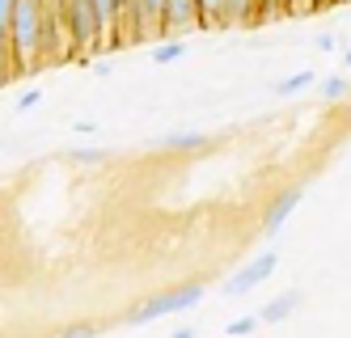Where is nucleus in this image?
Segmentation results:
<instances>
[{"label":"nucleus","instance_id":"f257e3e1","mask_svg":"<svg viewBox=\"0 0 351 338\" xmlns=\"http://www.w3.org/2000/svg\"><path fill=\"white\" fill-rule=\"evenodd\" d=\"M38 25H43V0H13L9 56H13V72L17 76L26 68H38Z\"/></svg>","mask_w":351,"mask_h":338},{"label":"nucleus","instance_id":"f03ea898","mask_svg":"<svg viewBox=\"0 0 351 338\" xmlns=\"http://www.w3.org/2000/svg\"><path fill=\"white\" fill-rule=\"evenodd\" d=\"M64 25H68V38H72V51H77V60L106 51L102 21H97V9L89 5V0H64Z\"/></svg>","mask_w":351,"mask_h":338},{"label":"nucleus","instance_id":"7ed1b4c3","mask_svg":"<svg viewBox=\"0 0 351 338\" xmlns=\"http://www.w3.org/2000/svg\"><path fill=\"white\" fill-rule=\"evenodd\" d=\"M77 60L64 25V0H43V25H38V68L43 64H64Z\"/></svg>","mask_w":351,"mask_h":338},{"label":"nucleus","instance_id":"20e7f679","mask_svg":"<svg viewBox=\"0 0 351 338\" xmlns=\"http://www.w3.org/2000/svg\"><path fill=\"white\" fill-rule=\"evenodd\" d=\"M199 300H204V283H186V288H173V292H161L153 296L148 304H140L136 313L128 317L132 326H148L157 317H169V313H186V309H195Z\"/></svg>","mask_w":351,"mask_h":338},{"label":"nucleus","instance_id":"39448f33","mask_svg":"<svg viewBox=\"0 0 351 338\" xmlns=\"http://www.w3.org/2000/svg\"><path fill=\"white\" fill-rule=\"evenodd\" d=\"M275 271V254L267 250L263 258H254V263H245L241 271H233L229 279H224V296H245V292H254L258 283H267Z\"/></svg>","mask_w":351,"mask_h":338},{"label":"nucleus","instance_id":"423d86ee","mask_svg":"<svg viewBox=\"0 0 351 338\" xmlns=\"http://www.w3.org/2000/svg\"><path fill=\"white\" fill-rule=\"evenodd\" d=\"M186 30H199V5L195 0H165L161 34H186Z\"/></svg>","mask_w":351,"mask_h":338},{"label":"nucleus","instance_id":"0eeeda50","mask_svg":"<svg viewBox=\"0 0 351 338\" xmlns=\"http://www.w3.org/2000/svg\"><path fill=\"white\" fill-rule=\"evenodd\" d=\"M300 199H305V191L296 186V191H284L280 199H275V203L267 207V220H263V232H267V237H275V232H280V228L288 224V216L296 212V203H300Z\"/></svg>","mask_w":351,"mask_h":338},{"label":"nucleus","instance_id":"6e6552de","mask_svg":"<svg viewBox=\"0 0 351 338\" xmlns=\"http://www.w3.org/2000/svg\"><path fill=\"white\" fill-rule=\"evenodd\" d=\"M296 304H300V292H284V296H275L271 304H263L258 322H263V326H280V322H288V317L296 313Z\"/></svg>","mask_w":351,"mask_h":338},{"label":"nucleus","instance_id":"1a4fd4ad","mask_svg":"<svg viewBox=\"0 0 351 338\" xmlns=\"http://www.w3.org/2000/svg\"><path fill=\"white\" fill-rule=\"evenodd\" d=\"M97 9V21H102V34H106V47H119V9L114 0H89Z\"/></svg>","mask_w":351,"mask_h":338},{"label":"nucleus","instance_id":"9d476101","mask_svg":"<svg viewBox=\"0 0 351 338\" xmlns=\"http://www.w3.org/2000/svg\"><path fill=\"white\" fill-rule=\"evenodd\" d=\"M157 148H165V152H195V148H208V136L204 132H173V136L157 140Z\"/></svg>","mask_w":351,"mask_h":338},{"label":"nucleus","instance_id":"9b49d317","mask_svg":"<svg viewBox=\"0 0 351 338\" xmlns=\"http://www.w3.org/2000/svg\"><path fill=\"white\" fill-rule=\"evenodd\" d=\"M258 21V0H224V25Z\"/></svg>","mask_w":351,"mask_h":338},{"label":"nucleus","instance_id":"f8f14e48","mask_svg":"<svg viewBox=\"0 0 351 338\" xmlns=\"http://www.w3.org/2000/svg\"><path fill=\"white\" fill-rule=\"evenodd\" d=\"M114 9H119V47L136 43V0H114Z\"/></svg>","mask_w":351,"mask_h":338},{"label":"nucleus","instance_id":"ddd939ff","mask_svg":"<svg viewBox=\"0 0 351 338\" xmlns=\"http://www.w3.org/2000/svg\"><path fill=\"white\" fill-rule=\"evenodd\" d=\"M9 17H13V0H0V64H5L9 76H17L13 72V56H9Z\"/></svg>","mask_w":351,"mask_h":338},{"label":"nucleus","instance_id":"4468645a","mask_svg":"<svg viewBox=\"0 0 351 338\" xmlns=\"http://www.w3.org/2000/svg\"><path fill=\"white\" fill-rule=\"evenodd\" d=\"M195 5H199V30L224 25V0H195Z\"/></svg>","mask_w":351,"mask_h":338},{"label":"nucleus","instance_id":"2eb2a0df","mask_svg":"<svg viewBox=\"0 0 351 338\" xmlns=\"http://www.w3.org/2000/svg\"><path fill=\"white\" fill-rule=\"evenodd\" d=\"M309 85H313V72L305 68V72H292V76H284V81L275 85V93H280V97H288V93H300V89H309Z\"/></svg>","mask_w":351,"mask_h":338},{"label":"nucleus","instance_id":"dca6fc26","mask_svg":"<svg viewBox=\"0 0 351 338\" xmlns=\"http://www.w3.org/2000/svg\"><path fill=\"white\" fill-rule=\"evenodd\" d=\"M182 43H157L153 47V64H173V60H182Z\"/></svg>","mask_w":351,"mask_h":338},{"label":"nucleus","instance_id":"f3484780","mask_svg":"<svg viewBox=\"0 0 351 338\" xmlns=\"http://www.w3.org/2000/svg\"><path fill=\"white\" fill-rule=\"evenodd\" d=\"M68 161H72V165H97V161H106V152H102V148H72Z\"/></svg>","mask_w":351,"mask_h":338},{"label":"nucleus","instance_id":"a211bd4d","mask_svg":"<svg viewBox=\"0 0 351 338\" xmlns=\"http://www.w3.org/2000/svg\"><path fill=\"white\" fill-rule=\"evenodd\" d=\"M322 93H326V97H347V93H351V85L343 81V76H330V81L322 85Z\"/></svg>","mask_w":351,"mask_h":338},{"label":"nucleus","instance_id":"6ab92c4d","mask_svg":"<svg viewBox=\"0 0 351 338\" xmlns=\"http://www.w3.org/2000/svg\"><path fill=\"white\" fill-rule=\"evenodd\" d=\"M254 326H258V317H237V322H229V330H224V334H237L241 338V334H250Z\"/></svg>","mask_w":351,"mask_h":338},{"label":"nucleus","instance_id":"aec40b11","mask_svg":"<svg viewBox=\"0 0 351 338\" xmlns=\"http://www.w3.org/2000/svg\"><path fill=\"white\" fill-rule=\"evenodd\" d=\"M284 13V0H258V17H275Z\"/></svg>","mask_w":351,"mask_h":338},{"label":"nucleus","instance_id":"412c9836","mask_svg":"<svg viewBox=\"0 0 351 338\" xmlns=\"http://www.w3.org/2000/svg\"><path fill=\"white\" fill-rule=\"evenodd\" d=\"M38 101H43V93L38 89H26V97H17V110H34Z\"/></svg>","mask_w":351,"mask_h":338},{"label":"nucleus","instance_id":"4be33fe9","mask_svg":"<svg viewBox=\"0 0 351 338\" xmlns=\"http://www.w3.org/2000/svg\"><path fill=\"white\" fill-rule=\"evenodd\" d=\"M317 47L322 51H335V34H317Z\"/></svg>","mask_w":351,"mask_h":338},{"label":"nucleus","instance_id":"5701e85b","mask_svg":"<svg viewBox=\"0 0 351 338\" xmlns=\"http://www.w3.org/2000/svg\"><path fill=\"white\" fill-rule=\"evenodd\" d=\"M9 81H13V76L5 72V64H0V85H9Z\"/></svg>","mask_w":351,"mask_h":338},{"label":"nucleus","instance_id":"b1692460","mask_svg":"<svg viewBox=\"0 0 351 338\" xmlns=\"http://www.w3.org/2000/svg\"><path fill=\"white\" fill-rule=\"evenodd\" d=\"M343 64H347V68H351V51H347V56H343Z\"/></svg>","mask_w":351,"mask_h":338}]
</instances>
